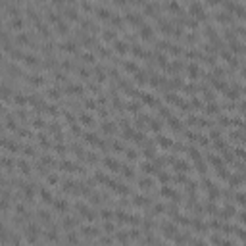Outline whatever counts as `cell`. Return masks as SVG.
I'll return each mask as SVG.
<instances>
[{
    "mask_svg": "<svg viewBox=\"0 0 246 246\" xmlns=\"http://www.w3.org/2000/svg\"><path fill=\"white\" fill-rule=\"evenodd\" d=\"M221 0H209V4H219Z\"/></svg>",
    "mask_w": 246,
    "mask_h": 246,
    "instance_id": "obj_5",
    "label": "cell"
},
{
    "mask_svg": "<svg viewBox=\"0 0 246 246\" xmlns=\"http://www.w3.org/2000/svg\"><path fill=\"white\" fill-rule=\"evenodd\" d=\"M104 229H106V233H113V225H112V223H110V225L106 223V225H104Z\"/></svg>",
    "mask_w": 246,
    "mask_h": 246,
    "instance_id": "obj_4",
    "label": "cell"
},
{
    "mask_svg": "<svg viewBox=\"0 0 246 246\" xmlns=\"http://www.w3.org/2000/svg\"><path fill=\"white\" fill-rule=\"evenodd\" d=\"M40 196H42V200H44V202H52V194L46 192V190H42V192H40Z\"/></svg>",
    "mask_w": 246,
    "mask_h": 246,
    "instance_id": "obj_1",
    "label": "cell"
},
{
    "mask_svg": "<svg viewBox=\"0 0 246 246\" xmlns=\"http://www.w3.org/2000/svg\"><path fill=\"white\" fill-rule=\"evenodd\" d=\"M56 209H58V212H63V209H66L67 208V204H66V202H56Z\"/></svg>",
    "mask_w": 246,
    "mask_h": 246,
    "instance_id": "obj_2",
    "label": "cell"
},
{
    "mask_svg": "<svg viewBox=\"0 0 246 246\" xmlns=\"http://www.w3.org/2000/svg\"><path fill=\"white\" fill-rule=\"evenodd\" d=\"M4 233V225H2V223H0V235H2Z\"/></svg>",
    "mask_w": 246,
    "mask_h": 246,
    "instance_id": "obj_6",
    "label": "cell"
},
{
    "mask_svg": "<svg viewBox=\"0 0 246 246\" xmlns=\"http://www.w3.org/2000/svg\"><path fill=\"white\" fill-rule=\"evenodd\" d=\"M13 2H21V0H13Z\"/></svg>",
    "mask_w": 246,
    "mask_h": 246,
    "instance_id": "obj_7",
    "label": "cell"
},
{
    "mask_svg": "<svg viewBox=\"0 0 246 246\" xmlns=\"http://www.w3.org/2000/svg\"><path fill=\"white\" fill-rule=\"evenodd\" d=\"M115 46H117V52H125V50H127L125 42H115Z\"/></svg>",
    "mask_w": 246,
    "mask_h": 246,
    "instance_id": "obj_3",
    "label": "cell"
}]
</instances>
